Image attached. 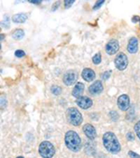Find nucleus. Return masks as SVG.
Here are the masks:
<instances>
[{
	"label": "nucleus",
	"instance_id": "1",
	"mask_svg": "<svg viewBox=\"0 0 140 158\" xmlns=\"http://www.w3.org/2000/svg\"><path fill=\"white\" fill-rule=\"evenodd\" d=\"M103 143L105 148L111 153H118L120 152V144L113 132H106L103 135Z\"/></svg>",
	"mask_w": 140,
	"mask_h": 158
},
{
	"label": "nucleus",
	"instance_id": "2",
	"mask_svg": "<svg viewBox=\"0 0 140 158\" xmlns=\"http://www.w3.org/2000/svg\"><path fill=\"white\" fill-rule=\"evenodd\" d=\"M64 142L66 147L72 152H78L81 148V139L78 133L74 130H69L65 133Z\"/></svg>",
	"mask_w": 140,
	"mask_h": 158
},
{
	"label": "nucleus",
	"instance_id": "3",
	"mask_svg": "<svg viewBox=\"0 0 140 158\" xmlns=\"http://www.w3.org/2000/svg\"><path fill=\"white\" fill-rule=\"evenodd\" d=\"M66 119L68 121V123L72 126H80L82 121H83V117L81 115V114L80 113V111L76 108H69L66 112Z\"/></svg>",
	"mask_w": 140,
	"mask_h": 158
},
{
	"label": "nucleus",
	"instance_id": "4",
	"mask_svg": "<svg viewBox=\"0 0 140 158\" xmlns=\"http://www.w3.org/2000/svg\"><path fill=\"white\" fill-rule=\"evenodd\" d=\"M38 152L43 158H51L55 153V149L50 141H43L39 145Z\"/></svg>",
	"mask_w": 140,
	"mask_h": 158
},
{
	"label": "nucleus",
	"instance_id": "5",
	"mask_svg": "<svg viewBox=\"0 0 140 158\" xmlns=\"http://www.w3.org/2000/svg\"><path fill=\"white\" fill-rule=\"evenodd\" d=\"M114 63H115V66L118 70L120 71H123L126 69V67L128 66V59H127V56L122 53V52H120L116 58H115V60H114Z\"/></svg>",
	"mask_w": 140,
	"mask_h": 158
},
{
	"label": "nucleus",
	"instance_id": "6",
	"mask_svg": "<svg viewBox=\"0 0 140 158\" xmlns=\"http://www.w3.org/2000/svg\"><path fill=\"white\" fill-rule=\"evenodd\" d=\"M77 73L74 71H68L63 74V82L66 86H72L77 81Z\"/></svg>",
	"mask_w": 140,
	"mask_h": 158
},
{
	"label": "nucleus",
	"instance_id": "7",
	"mask_svg": "<svg viewBox=\"0 0 140 158\" xmlns=\"http://www.w3.org/2000/svg\"><path fill=\"white\" fill-rule=\"evenodd\" d=\"M119 48H120V44H119L118 40L112 39V40H110L107 44V46H106V52L108 55H114V54H116L119 51Z\"/></svg>",
	"mask_w": 140,
	"mask_h": 158
},
{
	"label": "nucleus",
	"instance_id": "8",
	"mask_svg": "<svg viewBox=\"0 0 140 158\" xmlns=\"http://www.w3.org/2000/svg\"><path fill=\"white\" fill-rule=\"evenodd\" d=\"M76 103L78 104L79 107L84 109V110H87L89 109L90 107H92L93 105V101L92 99H90L89 97H86V96H81L77 99L76 101Z\"/></svg>",
	"mask_w": 140,
	"mask_h": 158
},
{
	"label": "nucleus",
	"instance_id": "9",
	"mask_svg": "<svg viewBox=\"0 0 140 158\" xmlns=\"http://www.w3.org/2000/svg\"><path fill=\"white\" fill-rule=\"evenodd\" d=\"M117 104H118V107L121 111H127L130 107V98L126 94L120 95L118 98Z\"/></svg>",
	"mask_w": 140,
	"mask_h": 158
},
{
	"label": "nucleus",
	"instance_id": "10",
	"mask_svg": "<svg viewBox=\"0 0 140 158\" xmlns=\"http://www.w3.org/2000/svg\"><path fill=\"white\" fill-rule=\"evenodd\" d=\"M104 88H103V84L100 80L95 81L94 84H92L89 88V93L95 96V95H99L102 91H103Z\"/></svg>",
	"mask_w": 140,
	"mask_h": 158
},
{
	"label": "nucleus",
	"instance_id": "11",
	"mask_svg": "<svg viewBox=\"0 0 140 158\" xmlns=\"http://www.w3.org/2000/svg\"><path fill=\"white\" fill-rule=\"evenodd\" d=\"M83 131L84 134L87 136L88 139H94L96 138V130L94 128V127L91 124H86L83 127Z\"/></svg>",
	"mask_w": 140,
	"mask_h": 158
},
{
	"label": "nucleus",
	"instance_id": "12",
	"mask_svg": "<svg viewBox=\"0 0 140 158\" xmlns=\"http://www.w3.org/2000/svg\"><path fill=\"white\" fill-rule=\"evenodd\" d=\"M127 50L131 54H134L137 52V50H138V39L136 37H132L129 40L128 46H127Z\"/></svg>",
	"mask_w": 140,
	"mask_h": 158
},
{
	"label": "nucleus",
	"instance_id": "13",
	"mask_svg": "<svg viewBox=\"0 0 140 158\" xmlns=\"http://www.w3.org/2000/svg\"><path fill=\"white\" fill-rule=\"evenodd\" d=\"M82 78L87 82H91L95 78V73L94 72V70L90 69V68H85L82 73H81Z\"/></svg>",
	"mask_w": 140,
	"mask_h": 158
},
{
	"label": "nucleus",
	"instance_id": "14",
	"mask_svg": "<svg viewBox=\"0 0 140 158\" xmlns=\"http://www.w3.org/2000/svg\"><path fill=\"white\" fill-rule=\"evenodd\" d=\"M83 91H84V85L82 83L79 82L75 85V88L73 89V91H72V95L76 98H79V97L82 96Z\"/></svg>",
	"mask_w": 140,
	"mask_h": 158
},
{
	"label": "nucleus",
	"instance_id": "15",
	"mask_svg": "<svg viewBox=\"0 0 140 158\" xmlns=\"http://www.w3.org/2000/svg\"><path fill=\"white\" fill-rule=\"evenodd\" d=\"M28 16L25 13H19V14H15L12 17V22L15 23H23L27 20Z\"/></svg>",
	"mask_w": 140,
	"mask_h": 158
},
{
	"label": "nucleus",
	"instance_id": "16",
	"mask_svg": "<svg viewBox=\"0 0 140 158\" xmlns=\"http://www.w3.org/2000/svg\"><path fill=\"white\" fill-rule=\"evenodd\" d=\"M24 36V32L23 30H21V29L15 30V31L13 32V34H12V37H13L14 39H16V40L22 39Z\"/></svg>",
	"mask_w": 140,
	"mask_h": 158
},
{
	"label": "nucleus",
	"instance_id": "17",
	"mask_svg": "<svg viewBox=\"0 0 140 158\" xmlns=\"http://www.w3.org/2000/svg\"><path fill=\"white\" fill-rule=\"evenodd\" d=\"M50 90H51L52 94H54L55 96L60 95V94H61V92H62V89H61L59 86H52V87H51V89H50Z\"/></svg>",
	"mask_w": 140,
	"mask_h": 158
},
{
	"label": "nucleus",
	"instance_id": "18",
	"mask_svg": "<svg viewBox=\"0 0 140 158\" xmlns=\"http://www.w3.org/2000/svg\"><path fill=\"white\" fill-rule=\"evenodd\" d=\"M101 60H102V57H101V54H100V53H97V54H95V55L93 57V62H94L95 65L100 64Z\"/></svg>",
	"mask_w": 140,
	"mask_h": 158
},
{
	"label": "nucleus",
	"instance_id": "19",
	"mask_svg": "<svg viewBox=\"0 0 140 158\" xmlns=\"http://www.w3.org/2000/svg\"><path fill=\"white\" fill-rule=\"evenodd\" d=\"M0 25L3 26V27L6 28V29L10 28V20H9V17L7 18V16H5V20L0 23Z\"/></svg>",
	"mask_w": 140,
	"mask_h": 158
},
{
	"label": "nucleus",
	"instance_id": "20",
	"mask_svg": "<svg viewBox=\"0 0 140 158\" xmlns=\"http://www.w3.org/2000/svg\"><path fill=\"white\" fill-rule=\"evenodd\" d=\"M105 1L106 0H97V2L95 3V5L94 6V10H98V9H100L101 7H102V5L105 3Z\"/></svg>",
	"mask_w": 140,
	"mask_h": 158
},
{
	"label": "nucleus",
	"instance_id": "21",
	"mask_svg": "<svg viewBox=\"0 0 140 158\" xmlns=\"http://www.w3.org/2000/svg\"><path fill=\"white\" fill-rule=\"evenodd\" d=\"M133 129H134V132L136 133L137 137H138L139 139H140V121H138V122L134 125Z\"/></svg>",
	"mask_w": 140,
	"mask_h": 158
},
{
	"label": "nucleus",
	"instance_id": "22",
	"mask_svg": "<svg viewBox=\"0 0 140 158\" xmlns=\"http://www.w3.org/2000/svg\"><path fill=\"white\" fill-rule=\"evenodd\" d=\"M76 1V0H64V8L65 9H68V8H70L72 5H73V3Z\"/></svg>",
	"mask_w": 140,
	"mask_h": 158
},
{
	"label": "nucleus",
	"instance_id": "23",
	"mask_svg": "<svg viewBox=\"0 0 140 158\" xmlns=\"http://www.w3.org/2000/svg\"><path fill=\"white\" fill-rule=\"evenodd\" d=\"M24 55H25V53H24V50L18 49V50H16V51H15V56H16V57H18V58H22V57H24Z\"/></svg>",
	"mask_w": 140,
	"mask_h": 158
},
{
	"label": "nucleus",
	"instance_id": "24",
	"mask_svg": "<svg viewBox=\"0 0 140 158\" xmlns=\"http://www.w3.org/2000/svg\"><path fill=\"white\" fill-rule=\"evenodd\" d=\"M110 74H111V71L105 72V73L102 74V79H104V80H107V79H108V78L110 77Z\"/></svg>",
	"mask_w": 140,
	"mask_h": 158
},
{
	"label": "nucleus",
	"instance_id": "25",
	"mask_svg": "<svg viewBox=\"0 0 140 158\" xmlns=\"http://www.w3.org/2000/svg\"><path fill=\"white\" fill-rule=\"evenodd\" d=\"M128 154H129V156L131 158H140V155L137 154V153H135V152H133V151H129Z\"/></svg>",
	"mask_w": 140,
	"mask_h": 158
},
{
	"label": "nucleus",
	"instance_id": "26",
	"mask_svg": "<svg viewBox=\"0 0 140 158\" xmlns=\"http://www.w3.org/2000/svg\"><path fill=\"white\" fill-rule=\"evenodd\" d=\"M28 2H30L31 4H35V5H38L42 2V0H27Z\"/></svg>",
	"mask_w": 140,
	"mask_h": 158
},
{
	"label": "nucleus",
	"instance_id": "27",
	"mask_svg": "<svg viewBox=\"0 0 140 158\" xmlns=\"http://www.w3.org/2000/svg\"><path fill=\"white\" fill-rule=\"evenodd\" d=\"M59 5H60V1H57V2H55V3H54V5H53V7L51 8V10H52V11H55V10L58 9Z\"/></svg>",
	"mask_w": 140,
	"mask_h": 158
},
{
	"label": "nucleus",
	"instance_id": "28",
	"mask_svg": "<svg viewBox=\"0 0 140 158\" xmlns=\"http://www.w3.org/2000/svg\"><path fill=\"white\" fill-rule=\"evenodd\" d=\"M127 139H129V140H133V139H134V137H133V133H131V132H129V133H127Z\"/></svg>",
	"mask_w": 140,
	"mask_h": 158
},
{
	"label": "nucleus",
	"instance_id": "29",
	"mask_svg": "<svg viewBox=\"0 0 140 158\" xmlns=\"http://www.w3.org/2000/svg\"><path fill=\"white\" fill-rule=\"evenodd\" d=\"M133 23H136V22H138V21H140V17H138V16H134V17H133Z\"/></svg>",
	"mask_w": 140,
	"mask_h": 158
},
{
	"label": "nucleus",
	"instance_id": "30",
	"mask_svg": "<svg viewBox=\"0 0 140 158\" xmlns=\"http://www.w3.org/2000/svg\"><path fill=\"white\" fill-rule=\"evenodd\" d=\"M5 38V35H0V41H2Z\"/></svg>",
	"mask_w": 140,
	"mask_h": 158
},
{
	"label": "nucleus",
	"instance_id": "31",
	"mask_svg": "<svg viewBox=\"0 0 140 158\" xmlns=\"http://www.w3.org/2000/svg\"><path fill=\"white\" fill-rule=\"evenodd\" d=\"M26 0H16V4L17 3H20V2H25Z\"/></svg>",
	"mask_w": 140,
	"mask_h": 158
},
{
	"label": "nucleus",
	"instance_id": "32",
	"mask_svg": "<svg viewBox=\"0 0 140 158\" xmlns=\"http://www.w3.org/2000/svg\"><path fill=\"white\" fill-rule=\"evenodd\" d=\"M17 158H24V157H23V156H18Z\"/></svg>",
	"mask_w": 140,
	"mask_h": 158
},
{
	"label": "nucleus",
	"instance_id": "33",
	"mask_svg": "<svg viewBox=\"0 0 140 158\" xmlns=\"http://www.w3.org/2000/svg\"><path fill=\"white\" fill-rule=\"evenodd\" d=\"M0 48H1V43H0Z\"/></svg>",
	"mask_w": 140,
	"mask_h": 158
},
{
	"label": "nucleus",
	"instance_id": "34",
	"mask_svg": "<svg viewBox=\"0 0 140 158\" xmlns=\"http://www.w3.org/2000/svg\"><path fill=\"white\" fill-rule=\"evenodd\" d=\"M139 23H140V21H139Z\"/></svg>",
	"mask_w": 140,
	"mask_h": 158
}]
</instances>
